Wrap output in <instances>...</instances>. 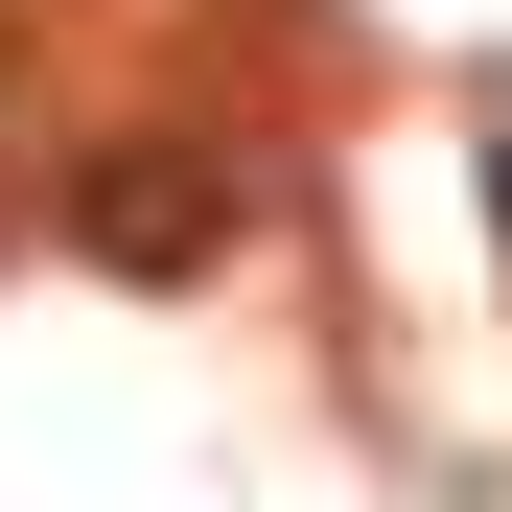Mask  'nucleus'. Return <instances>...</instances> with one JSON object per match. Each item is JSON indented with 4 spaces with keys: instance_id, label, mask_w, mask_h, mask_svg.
Masks as SVG:
<instances>
[{
    "instance_id": "f257e3e1",
    "label": "nucleus",
    "mask_w": 512,
    "mask_h": 512,
    "mask_svg": "<svg viewBox=\"0 0 512 512\" xmlns=\"http://www.w3.org/2000/svg\"><path fill=\"white\" fill-rule=\"evenodd\" d=\"M70 256H94V280H210L233 256V163L210 140H94L70 163Z\"/></svg>"
},
{
    "instance_id": "f03ea898",
    "label": "nucleus",
    "mask_w": 512,
    "mask_h": 512,
    "mask_svg": "<svg viewBox=\"0 0 512 512\" xmlns=\"http://www.w3.org/2000/svg\"><path fill=\"white\" fill-rule=\"evenodd\" d=\"M489 233H512V140H489Z\"/></svg>"
}]
</instances>
